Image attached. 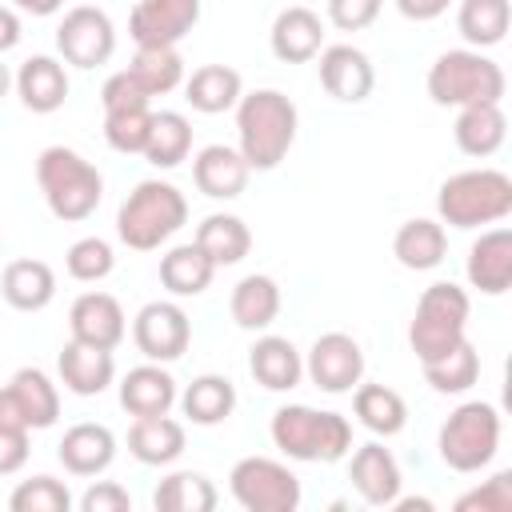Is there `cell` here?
I'll return each mask as SVG.
<instances>
[{"label":"cell","instance_id":"cell-52","mask_svg":"<svg viewBox=\"0 0 512 512\" xmlns=\"http://www.w3.org/2000/svg\"><path fill=\"white\" fill-rule=\"evenodd\" d=\"M20 12H28V16H52V12H60L64 8V0H12Z\"/></svg>","mask_w":512,"mask_h":512},{"label":"cell","instance_id":"cell-21","mask_svg":"<svg viewBox=\"0 0 512 512\" xmlns=\"http://www.w3.org/2000/svg\"><path fill=\"white\" fill-rule=\"evenodd\" d=\"M176 380L164 364H140L128 368V376L120 380V408L136 420V416H164L176 408Z\"/></svg>","mask_w":512,"mask_h":512},{"label":"cell","instance_id":"cell-9","mask_svg":"<svg viewBox=\"0 0 512 512\" xmlns=\"http://www.w3.org/2000/svg\"><path fill=\"white\" fill-rule=\"evenodd\" d=\"M232 500L244 512H296L300 508V480L288 464L272 456H244L228 472Z\"/></svg>","mask_w":512,"mask_h":512},{"label":"cell","instance_id":"cell-28","mask_svg":"<svg viewBox=\"0 0 512 512\" xmlns=\"http://www.w3.org/2000/svg\"><path fill=\"white\" fill-rule=\"evenodd\" d=\"M0 296L16 308V312H40L52 304L56 296V272L44 260H12L0 276Z\"/></svg>","mask_w":512,"mask_h":512},{"label":"cell","instance_id":"cell-30","mask_svg":"<svg viewBox=\"0 0 512 512\" xmlns=\"http://www.w3.org/2000/svg\"><path fill=\"white\" fill-rule=\"evenodd\" d=\"M192 240L200 244V252H204L216 268L240 264V260L248 256V248H252L248 224H244L240 216H232V212H212V216H204V220L196 224V236H192Z\"/></svg>","mask_w":512,"mask_h":512},{"label":"cell","instance_id":"cell-18","mask_svg":"<svg viewBox=\"0 0 512 512\" xmlns=\"http://www.w3.org/2000/svg\"><path fill=\"white\" fill-rule=\"evenodd\" d=\"M12 88H16V96L28 112L48 116V112L64 108V100H68V72L56 56H28L16 68Z\"/></svg>","mask_w":512,"mask_h":512},{"label":"cell","instance_id":"cell-19","mask_svg":"<svg viewBox=\"0 0 512 512\" xmlns=\"http://www.w3.org/2000/svg\"><path fill=\"white\" fill-rule=\"evenodd\" d=\"M468 284L480 288L484 296H504L512 288V232L508 228H488L480 240L468 248Z\"/></svg>","mask_w":512,"mask_h":512},{"label":"cell","instance_id":"cell-7","mask_svg":"<svg viewBox=\"0 0 512 512\" xmlns=\"http://www.w3.org/2000/svg\"><path fill=\"white\" fill-rule=\"evenodd\" d=\"M468 312H472V300L460 284H452V280L428 284L420 292L412 324H408V344H412L416 360L420 364L440 360L460 340H468Z\"/></svg>","mask_w":512,"mask_h":512},{"label":"cell","instance_id":"cell-13","mask_svg":"<svg viewBox=\"0 0 512 512\" xmlns=\"http://www.w3.org/2000/svg\"><path fill=\"white\" fill-rule=\"evenodd\" d=\"M200 20V0H140L128 16L136 48H176Z\"/></svg>","mask_w":512,"mask_h":512},{"label":"cell","instance_id":"cell-45","mask_svg":"<svg viewBox=\"0 0 512 512\" xmlns=\"http://www.w3.org/2000/svg\"><path fill=\"white\" fill-rule=\"evenodd\" d=\"M100 104H104V112H124V108H148L152 96L140 88V80H136L128 68H120V72H112V76L104 80Z\"/></svg>","mask_w":512,"mask_h":512},{"label":"cell","instance_id":"cell-35","mask_svg":"<svg viewBox=\"0 0 512 512\" xmlns=\"http://www.w3.org/2000/svg\"><path fill=\"white\" fill-rule=\"evenodd\" d=\"M216 276V264L200 252V244H176L160 256V284L172 296H200Z\"/></svg>","mask_w":512,"mask_h":512},{"label":"cell","instance_id":"cell-49","mask_svg":"<svg viewBox=\"0 0 512 512\" xmlns=\"http://www.w3.org/2000/svg\"><path fill=\"white\" fill-rule=\"evenodd\" d=\"M396 8H400V16H404V20L428 24V20L444 16V12L452 8V0H396Z\"/></svg>","mask_w":512,"mask_h":512},{"label":"cell","instance_id":"cell-23","mask_svg":"<svg viewBox=\"0 0 512 512\" xmlns=\"http://www.w3.org/2000/svg\"><path fill=\"white\" fill-rule=\"evenodd\" d=\"M56 372H60V384L72 396H100L116 380V360H112L108 348H92V344L68 340L60 360H56Z\"/></svg>","mask_w":512,"mask_h":512},{"label":"cell","instance_id":"cell-48","mask_svg":"<svg viewBox=\"0 0 512 512\" xmlns=\"http://www.w3.org/2000/svg\"><path fill=\"white\" fill-rule=\"evenodd\" d=\"M28 428H0V476H12L28 464Z\"/></svg>","mask_w":512,"mask_h":512},{"label":"cell","instance_id":"cell-47","mask_svg":"<svg viewBox=\"0 0 512 512\" xmlns=\"http://www.w3.org/2000/svg\"><path fill=\"white\" fill-rule=\"evenodd\" d=\"M80 512H132V496L124 484L116 480H96L84 496H80Z\"/></svg>","mask_w":512,"mask_h":512},{"label":"cell","instance_id":"cell-33","mask_svg":"<svg viewBox=\"0 0 512 512\" xmlns=\"http://www.w3.org/2000/svg\"><path fill=\"white\" fill-rule=\"evenodd\" d=\"M352 412L368 432H376L384 440L404 432V424H408V404L388 384H356L352 388Z\"/></svg>","mask_w":512,"mask_h":512},{"label":"cell","instance_id":"cell-50","mask_svg":"<svg viewBox=\"0 0 512 512\" xmlns=\"http://www.w3.org/2000/svg\"><path fill=\"white\" fill-rule=\"evenodd\" d=\"M0 428H28V420H24V412H20V404H16V396H12L8 384L0 388Z\"/></svg>","mask_w":512,"mask_h":512},{"label":"cell","instance_id":"cell-40","mask_svg":"<svg viewBox=\"0 0 512 512\" xmlns=\"http://www.w3.org/2000/svg\"><path fill=\"white\" fill-rule=\"evenodd\" d=\"M128 72L140 80L148 96H164L184 84V56L176 48H136Z\"/></svg>","mask_w":512,"mask_h":512},{"label":"cell","instance_id":"cell-11","mask_svg":"<svg viewBox=\"0 0 512 512\" xmlns=\"http://www.w3.org/2000/svg\"><path fill=\"white\" fill-rule=\"evenodd\" d=\"M132 344L140 348L144 360L152 364H172L188 352L192 344V320L180 304L172 300H152L136 312L132 320Z\"/></svg>","mask_w":512,"mask_h":512},{"label":"cell","instance_id":"cell-6","mask_svg":"<svg viewBox=\"0 0 512 512\" xmlns=\"http://www.w3.org/2000/svg\"><path fill=\"white\" fill-rule=\"evenodd\" d=\"M504 68L484 56L480 48H452L440 52L428 68V96L440 108L464 104H500L504 100Z\"/></svg>","mask_w":512,"mask_h":512},{"label":"cell","instance_id":"cell-3","mask_svg":"<svg viewBox=\"0 0 512 512\" xmlns=\"http://www.w3.org/2000/svg\"><path fill=\"white\" fill-rule=\"evenodd\" d=\"M272 444L300 464H336L352 452V424L340 412H320L308 404H284L272 412Z\"/></svg>","mask_w":512,"mask_h":512},{"label":"cell","instance_id":"cell-5","mask_svg":"<svg viewBox=\"0 0 512 512\" xmlns=\"http://www.w3.org/2000/svg\"><path fill=\"white\" fill-rule=\"evenodd\" d=\"M440 224L448 228H480L512 216V180L500 168H468L440 184L436 192Z\"/></svg>","mask_w":512,"mask_h":512},{"label":"cell","instance_id":"cell-16","mask_svg":"<svg viewBox=\"0 0 512 512\" xmlns=\"http://www.w3.org/2000/svg\"><path fill=\"white\" fill-rule=\"evenodd\" d=\"M348 480L356 488V496L372 508H392V500L400 496L404 488V476H400V464L396 456L384 448V444H360L352 452V464H348Z\"/></svg>","mask_w":512,"mask_h":512},{"label":"cell","instance_id":"cell-39","mask_svg":"<svg viewBox=\"0 0 512 512\" xmlns=\"http://www.w3.org/2000/svg\"><path fill=\"white\" fill-rule=\"evenodd\" d=\"M420 368H424V380L432 384V392L460 396L480 380V352L472 348V340H460L452 352H444L440 360H428Z\"/></svg>","mask_w":512,"mask_h":512},{"label":"cell","instance_id":"cell-24","mask_svg":"<svg viewBox=\"0 0 512 512\" xmlns=\"http://www.w3.org/2000/svg\"><path fill=\"white\" fill-rule=\"evenodd\" d=\"M248 372L268 392H292L304 380V356L288 336H260L248 352Z\"/></svg>","mask_w":512,"mask_h":512},{"label":"cell","instance_id":"cell-46","mask_svg":"<svg viewBox=\"0 0 512 512\" xmlns=\"http://www.w3.org/2000/svg\"><path fill=\"white\" fill-rule=\"evenodd\" d=\"M384 0H328V20L340 32H360L380 16Z\"/></svg>","mask_w":512,"mask_h":512},{"label":"cell","instance_id":"cell-1","mask_svg":"<svg viewBox=\"0 0 512 512\" xmlns=\"http://www.w3.org/2000/svg\"><path fill=\"white\" fill-rule=\"evenodd\" d=\"M296 124L300 112L284 92L276 88L244 92L236 100V136H240L236 152L252 172H272L296 144Z\"/></svg>","mask_w":512,"mask_h":512},{"label":"cell","instance_id":"cell-36","mask_svg":"<svg viewBox=\"0 0 512 512\" xmlns=\"http://www.w3.org/2000/svg\"><path fill=\"white\" fill-rule=\"evenodd\" d=\"M216 504L220 492L204 472H168L152 492L156 512H212Z\"/></svg>","mask_w":512,"mask_h":512},{"label":"cell","instance_id":"cell-25","mask_svg":"<svg viewBox=\"0 0 512 512\" xmlns=\"http://www.w3.org/2000/svg\"><path fill=\"white\" fill-rule=\"evenodd\" d=\"M392 256L408 268V272H432L444 264L448 256V232L440 220H428V216H416V220H404L392 236Z\"/></svg>","mask_w":512,"mask_h":512},{"label":"cell","instance_id":"cell-12","mask_svg":"<svg viewBox=\"0 0 512 512\" xmlns=\"http://www.w3.org/2000/svg\"><path fill=\"white\" fill-rule=\"evenodd\" d=\"M304 376L328 392V396H344L364 380V348L348 336V332H324L312 340L308 360H304Z\"/></svg>","mask_w":512,"mask_h":512},{"label":"cell","instance_id":"cell-10","mask_svg":"<svg viewBox=\"0 0 512 512\" xmlns=\"http://www.w3.org/2000/svg\"><path fill=\"white\" fill-rule=\"evenodd\" d=\"M56 52L72 68L108 64L112 52H116V28H112L108 12L104 8H92V4L68 8L64 20L56 24Z\"/></svg>","mask_w":512,"mask_h":512},{"label":"cell","instance_id":"cell-15","mask_svg":"<svg viewBox=\"0 0 512 512\" xmlns=\"http://www.w3.org/2000/svg\"><path fill=\"white\" fill-rule=\"evenodd\" d=\"M316 68H320L324 92L332 100H340V104H360L376 88L372 60L360 48H352V44H328V48H320V64Z\"/></svg>","mask_w":512,"mask_h":512},{"label":"cell","instance_id":"cell-29","mask_svg":"<svg viewBox=\"0 0 512 512\" xmlns=\"http://www.w3.org/2000/svg\"><path fill=\"white\" fill-rule=\"evenodd\" d=\"M244 96V80L236 68L228 64H200L188 80H184V100L204 112V116H216V112H228L236 108V100Z\"/></svg>","mask_w":512,"mask_h":512},{"label":"cell","instance_id":"cell-2","mask_svg":"<svg viewBox=\"0 0 512 512\" xmlns=\"http://www.w3.org/2000/svg\"><path fill=\"white\" fill-rule=\"evenodd\" d=\"M36 184L44 192V204L56 220L80 224L100 208L104 176L92 160H84L76 148L52 144L36 156Z\"/></svg>","mask_w":512,"mask_h":512},{"label":"cell","instance_id":"cell-53","mask_svg":"<svg viewBox=\"0 0 512 512\" xmlns=\"http://www.w3.org/2000/svg\"><path fill=\"white\" fill-rule=\"evenodd\" d=\"M8 88H12V72H8V64L0 60V100L8 96Z\"/></svg>","mask_w":512,"mask_h":512},{"label":"cell","instance_id":"cell-8","mask_svg":"<svg viewBox=\"0 0 512 512\" xmlns=\"http://www.w3.org/2000/svg\"><path fill=\"white\" fill-rule=\"evenodd\" d=\"M440 460L452 472H480L492 464L500 448V412L488 400H468L460 404L444 424H440Z\"/></svg>","mask_w":512,"mask_h":512},{"label":"cell","instance_id":"cell-31","mask_svg":"<svg viewBox=\"0 0 512 512\" xmlns=\"http://www.w3.org/2000/svg\"><path fill=\"white\" fill-rule=\"evenodd\" d=\"M228 312H232L236 328H244V332H264V328L280 316V284H276L272 276H264V272L244 276V280L232 288Z\"/></svg>","mask_w":512,"mask_h":512},{"label":"cell","instance_id":"cell-34","mask_svg":"<svg viewBox=\"0 0 512 512\" xmlns=\"http://www.w3.org/2000/svg\"><path fill=\"white\" fill-rule=\"evenodd\" d=\"M8 388H12V396H16V404H20V412H24V420H28L32 432L52 428L60 420V388L52 384V376L44 368H20V372H12Z\"/></svg>","mask_w":512,"mask_h":512},{"label":"cell","instance_id":"cell-51","mask_svg":"<svg viewBox=\"0 0 512 512\" xmlns=\"http://www.w3.org/2000/svg\"><path fill=\"white\" fill-rule=\"evenodd\" d=\"M16 44H20V16L0 4V56H4L8 48H16Z\"/></svg>","mask_w":512,"mask_h":512},{"label":"cell","instance_id":"cell-43","mask_svg":"<svg viewBox=\"0 0 512 512\" xmlns=\"http://www.w3.org/2000/svg\"><path fill=\"white\" fill-rule=\"evenodd\" d=\"M152 128V108H124V112H104V140L124 152V156H140L144 140Z\"/></svg>","mask_w":512,"mask_h":512},{"label":"cell","instance_id":"cell-4","mask_svg":"<svg viewBox=\"0 0 512 512\" xmlns=\"http://www.w3.org/2000/svg\"><path fill=\"white\" fill-rule=\"evenodd\" d=\"M184 220H188V200L176 184L140 180L116 212V236L132 252H152V248L168 244L184 228Z\"/></svg>","mask_w":512,"mask_h":512},{"label":"cell","instance_id":"cell-17","mask_svg":"<svg viewBox=\"0 0 512 512\" xmlns=\"http://www.w3.org/2000/svg\"><path fill=\"white\" fill-rule=\"evenodd\" d=\"M56 456H60L64 472H72V476H100V472H108L112 460H116V436H112L108 424L84 420V424H72V428L60 436Z\"/></svg>","mask_w":512,"mask_h":512},{"label":"cell","instance_id":"cell-22","mask_svg":"<svg viewBox=\"0 0 512 512\" xmlns=\"http://www.w3.org/2000/svg\"><path fill=\"white\" fill-rule=\"evenodd\" d=\"M248 172L244 156L228 144H208L192 160V180L208 200H236L248 188Z\"/></svg>","mask_w":512,"mask_h":512},{"label":"cell","instance_id":"cell-42","mask_svg":"<svg viewBox=\"0 0 512 512\" xmlns=\"http://www.w3.org/2000/svg\"><path fill=\"white\" fill-rule=\"evenodd\" d=\"M64 268H68L72 280H80V284H96V280H104V276L116 268L112 244L100 240V236H80V240L64 252Z\"/></svg>","mask_w":512,"mask_h":512},{"label":"cell","instance_id":"cell-44","mask_svg":"<svg viewBox=\"0 0 512 512\" xmlns=\"http://www.w3.org/2000/svg\"><path fill=\"white\" fill-rule=\"evenodd\" d=\"M456 512H512V472H496L456 500Z\"/></svg>","mask_w":512,"mask_h":512},{"label":"cell","instance_id":"cell-20","mask_svg":"<svg viewBox=\"0 0 512 512\" xmlns=\"http://www.w3.org/2000/svg\"><path fill=\"white\" fill-rule=\"evenodd\" d=\"M268 44H272V56L284 60V64H308L320 56L324 48V24L312 8H284L276 20H272V32H268Z\"/></svg>","mask_w":512,"mask_h":512},{"label":"cell","instance_id":"cell-32","mask_svg":"<svg viewBox=\"0 0 512 512\" xmlns=\"http://www.w3.org/2000/svg\"><path fill=\"white\" fill-rule=\"evenodd\" d=\"M176 404L184 408V416L200 428H212V424H224L236 408V384L228 376H216V372H204L196 376L180 396Z\"/></svg>","mask_w":512,"mask_h":512},{"label":"cell","instance_id":"cell-14","mask_svg":"<svg viewBox=\"0 0 512 512\" xmlns=\"http://www.w3.org/2000/svg\"><path fill=\"white\" fill-rule=\"evenodd\" d=\"M68 332L80 344L116 352L120 340L128 336V320H124V308L112 292H84L68 308Z\"/></svg>","mask_w":512,"mask_h":512},{"label":"cell","instance_id":"cell-37","mask_svg":"<svg viewBox=\"0 0 512 512\" xmlns=\"http://www.w3.org/2000/svg\"><path fill=\"white\" fill-rule=\"evenodd\" d=\"M512 4L508 0H460L456 28L468 40V48H496L508 36Z\"/></svg>","mask_w":512,"mask_h":512},{"label":"cell","instance_id":"cell-38","mask_svg":"<svg viewBox=\"0 0 512 512\" xmlns=\"http://www.w3.org/2000/svg\"><path fill=\"white\" fill-rule=\"evenodd\" d=\"M192 152V124L184 112H152V128L144 140V160L156 168H176Z\"/></svg>","mask_w":512,"mask_h":512},{"label":"cell","instance_id":"cell-26","mask_svg":"<svg viewBox=\"0 0 512 512\" xmlns=\"http://www.w3.org/2000/svg\"><path fill=\"white\" fill-rule=\"evenodd\" d=\"M128 452L148 464V468H164L172 460H180L184 452V424L164 416H136L128 428Z\"/></svg>","mask_w":512,"mask_h":512},{"label":"cell","instance_id":"cell-41","mask_svg":"<svg viewBox=\"0 0 512 512\" xmlns=\"http://www.w3.org/2000/svg\"><path fill=\"white\" fill-rule=\"evenodd\" d=\"M8 508L12 512H68L72 508V492L56 476H32V480H20L12 488Z\"/></svg>","mask_w":512,"mask_h":512},{"label":"cell","instance_id":"cell-27","mask_svg":"<svg viewBox=\"0 0 512 512\" xmlns=\"http://www.w3.org/2000/svg\"><path fill=\"white\" fill-rule=\"evenodd\" d=\"M452 136H456V148L464 156H492L500 152L504 136H508V120H504V108L500 104H464L456 112V124H452Z\"/></svg>","mask_w":512,"mask_h":512}]
</instances>
